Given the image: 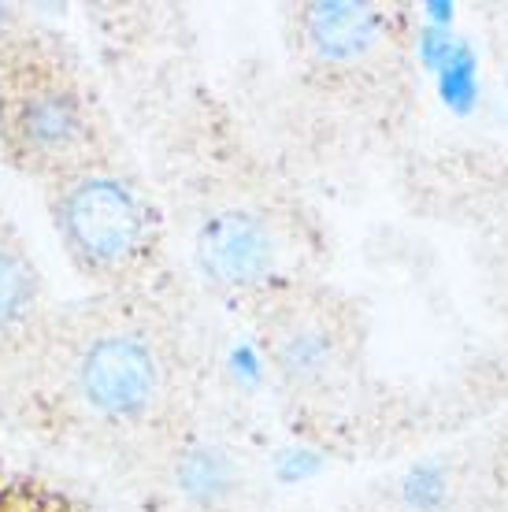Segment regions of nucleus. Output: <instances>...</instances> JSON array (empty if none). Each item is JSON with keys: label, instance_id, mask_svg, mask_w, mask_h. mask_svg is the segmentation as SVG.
I'll use <instances>...</instances> for the list:
<instances>
[{"label": "nucleus", "instance_id": "nucleus-1", "mask_svg": "<svg viewBox=\"0 0 508 512\" xmlns=\"http://www.w3.org/2000/svg\"><path fill=\"white\" fill-rule=\"evenodd\" d=\"M19 397L56 442L127 457L167 431L182 401V360L145 297L97 294L52 312Z\"/></svg>", "mask_w": 508, "mask_h": 512}, {"label": "nucleus", "instance_id": "nucleus-2", "mask_svg": "<svg viewBox=\"0 0 508 512\" xmlns=\"http://www.w3.org/2000/svg\"><path fill=\"white\" fill-rule=\"evenodd\" d=\"M0 149L41 186L119 149L86 67L34 26L0 34Z\"/></svg>", "mask_w": 508, "mask_h": 512}, {"label": "nucleus", "instance_id": "nucleus-3", "mask_svg": "<svg viewBox=\"0 0 508 512\" xmlns=\"http://www.w3.org/2000/svg\"><path fill=\"white\" fill-rule=\"evenodd\" d=\"M45 205L71 268L97 294H141L160 260V216L119 149L45 182Z\"/></svg>", "mask_w": 508, "mask_h": 512}, {"label": "nucleus", "instance_id": "nucleus-4", "mask_svg": "<svg viewBox=\"0 0 508 512\" xmlns=\"http://www.w3.org/2000/svg\"><path fill=\"white\" fill-rule=\"evenodd\" d=\"M49 323L52 308L38 260L0 208V394L19 397Z\"/></svg>", "mask_w": 508, "mask_h": 512}, {"label": "nucleus", "instance_id": "nucleus-5", "mask_svg": "<svg viewBox=\"0 0 508 512\" xmlns=\"http://www.w3.org/2000/svg\"><path fill=\"white\" fill-rule=\"evenodd\" d=\"M345 327L338 312L323 301L282 305L264 331V353L282 383L293 390L327 386L345 364Z\"/></svg>", "mask_w": 508, "mask_h": 512}, {"label": "nucleus", "instance_id": "nucleus-6", "mask_svg": "<svg viewBox=\"0 0 508 512\" xmlns=\"http://www.w3.org/2000/svg\"><path fill=\"white\" fill-rule=\"evenodd\" d=\"M204 279L223 290H256L279 268V238L260 212L223 208L197 227L193 242Z\"/></svg>", "mask_w": 508, "mask_h": 512}, {"label": "nucleus", "instance_id": "nucleus-7", "mask_svg": "<svg viewBox=\"0 0 508 512\" xmlns=\"http://www.w3.org/2000/svg\"><path fill=\"white\" fill-rule=\"evenodd\" d=\"M301 34L308 52L327 71H356L386 41V15L375 4L319 0L301 12Z\"/></svg>", "mask_w": 508, "mask_h": 512}, {"label": "nucleus", "instance_id": "nucleus-8", "mask_svg": "<svg viewBox=\"0 0 508 512\" xmlns=\"http://www.w3.org/2000/svg\"><path fill=\"white\" fill-rule=\"evenodd\" d=\"M0 512H93L49 479L0 464Z\"/></svg>", "mask_w": 508, "mask_h": 512}, {"label": "nucleus", "instance_id": "nucleus-9", "mask_svg": "<svg viewBox=\"0 0 508 512\" xmlns=\"http://www.w3.org/2000/svg\"><path fill=\"white\" fill-rule=\"evenodd\" d=\"M230 479H234L230 461L223 453H216V449H193V453H186L182 468H178L182 490L197 501H216L219 494H227Z\"/></svg>", "mask_w": 508, "mask_h": 512}, {"label": "nucleus", "instance_id": "nucleus-10", "mask_svg": "<svg viewBox=\"0 0 508 512\" xmlns=\"http://www.w3.org/2000/svg\"><path fill=\"white\" fill-rule=\"evenodd\" d=\"M442 75V97L457 112H468L471 104H475V97H479V82H475V56H471V49H464V45H457V52H453V60L438 71Z\"/></svg>", "mask_w": 508, "mask_h": 512}, {"label": "nucleus", "instance_id": "nucleus-11", "mask_svg": "<svg viewBox=\"0 0 508 512\" xmlns=\"http://www.w3.org/2000/svg\"><path fill=\"white\" fill-rule=\"evenodd\" d=\"M405 498L420 512H434L445 501V472L438 464H420L405 479Z\"/></svg>", "mask_w": 508, "mask_h": 512}, {"label": "nucleus", "instance_id": "nucleus-12", "mask_svg": "<svg viewBox=\"0 0 508 512\" xmlns=\"http://www.w3.org/2000/svg\"><path fill=\"white\" fill-rule=\"evenodd\" d=\"M449 12H453L449 4H431V15H434V19H438V23H442V19H445V23H449Z\"/></svg>", "mask_w": 508, "mask_h": 512}]
</instances>
